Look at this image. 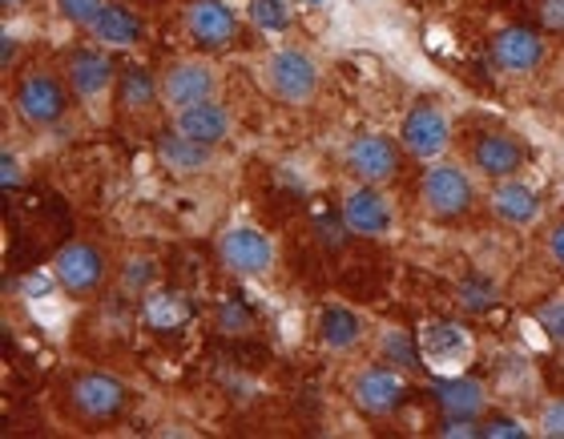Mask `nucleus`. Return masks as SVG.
Listing matches in <instances>:
<instances>
[{
  "label": "nucleus",
  "instance_id": "nucleus-1",
  "mask_svg": "<svg viewBox=\"0 0 564 439\" xmlns=\"http://www.w3.org/2000/svg\"><path fill=\"white\" fill-rule=\"evenodd\" d=\"M415 347H420L423 367H432L435 375H464V367L476 355L471 331L464 322H452V319H435L427 327H420Z\"/></svg>",
  "mask_w": 564,
  "mask_h": 439
},
{
  "label": "nucleus",
  "instance_id": "nucleus-2",
  "mask_svg": "<svg viewBox=\"0 0 564 439\" xmlns=\"http://www.w3.org/2000/svg\"><path fill=\"white\" fill-rule=\"evenodd\" d=\"M53 283L73 298H89L109 283V259L106 250L94 242H69L53 259Z\"/></svg>",
  "mask_w": 564,
  "mask_h": 439
},
{
  "label": "nucleus",
  "instance_id": "nucleus-3",
  "mask_svg": "<svg viewBox=\"0 0 564 439\" xmlns=\"http://www.w3.org/2000/svg\"><path fill=\"white\" fill-rule=\"evenodd\" d=\"M420 194H423L427 215L440 218V222L464 218L471 210V202H476V194H471V178L459 166H452V162H432V166L423 169Z\"/></svg>",
  "mask_w": 564,
  "mask_h": 439
},
{
  "label": "nucleus",
  "instance_id": "nucleus-4",
  "mask_svg": "<svg viewBox=\"0 0 564 439\" xmlns=\"http://www.w3.org/2000/svg\"><path fill=\"white\" fill-rule=\"evenodd\" d=\"M267 85L286 106H306L318 89V65L303 48H274L267 57Z\"/></svg>",
  "mask_w": 564,
  "mask_h": 439
},
{
  "label": "nucleus",
  "instance_id": "nucleus-5",
  "mask_svg": "<svg viewBox=\"0 0 564 439\" xmlns=\"http://www.w3.org/2000/svg\"><path fill=\"white\" fill-rule=\"evenodd\" d=\"M218 259L238 278H267L274 271V242L259 226H235L218 238Z\"/></svg>",
  "mask_w": 564,
  "mask_h": 439
},
{
  "label": "nucleus",
  "instance_id": "nucleus-6",
  "mask_svg": "<svg viewBox=\"0 0 564 439\" xmlns=\"http://www.w3.org/2000/svg\"><path fill=\"white\" fill-rule=\"evenodd\" d=\"M126 399H130L126 383L106 375V371H85V375H77L69 387L73 416L85 419V424H106V419L121 416Z\"/></svg>",
  "mask_w": 564,
  "mask_h": 439
},
{
  "label": "nucleus",
  "instance_id": "nucleus-7",
  "mask_svg": "<svg viewBox=\"0 0 564 439\" xmlns=\"http://www.w3.org/2000/svg\"><path fill=\"white\" fill-rule=\"evenodd\" d=\"M400 150L403 145L395 142V138L364 133V138L347 142L343 166L351 169L359 182H367V186H388V182H395V174H400V157H403Z\"/></svg>",
  "mask_w": 564,
  "mask_h": 439
},
{
  "label": "nucleus",
  "instance_id": "nucleus-8",
  "mask_svg": "<svg viewBox=\"0 0 564 439\" xmlns=\"http://www.w3.org/2000/svg\"><path fill=\"white\" fill-rule=\"evenodd\" d=\"M12 109H17V118L24 125L45 130V125L65 118V89L48 73H24L21 81H17V89H12Z\"/></svg>",
  "mask_w": 564,
  "mask_h": 439
},
{
  "label": "nucleus",
  "instance_id": "nucleus-9",
  "mask_svg": "<svg viewBox=\"0 0 564 439\" xmlns=\"http://www.w3.org/2000/svg\"><path fill=\"white\" fill-rule=\"evenodd\" d=\"M400 145L415 162H440L452 145V125L435 106H412L400 121Z\"/></svg>",
  "mask_w": 564,
  "mask_h": 439
},
{
  "label": "nucleus",
  "instance_id": "nucleus-10",
  "mask_svg": "<svg viewBox=\"0 0 564 439\" xmlns=\"http://www.w3.org/2000/svg\"><path fill=\"white\" fill-rule=\"evenodd\" d=\"M214 89H218V77L206 61H174L162 77V101L170 113H182L189 106H202V101H210Z\"/></svg>",
  "mask_w": 564,
  "mask_h": 439
},
{
  "label": "nucleus",
  "instance_id": "nucleus-11",
  "mask_svg": "<svg viewBox=\"0 0 564 439\" xmlns=\"http://www.w3.org/2000/svg\"><path fill=\"white\" fill-rule=\"evenodd\" d=\"M343 226L359 238H383L395 226V210L379 194V186H367L364 182V186H351V190L343 194Z\"/></svg>",
  "mask_w": 564,
  "mask_h": 439
},
{
  "label": "nucleus",
  "instance_id": "nucleus-12",
  "mask_svg": "<svg viewBox=\"0 0 564 439\" xmlns=\"http://www.w3.org/2000/svg\"><path fill=\"white\" fill-rule=\"evenodd\" d=\"M403 395H408V383H403V375L395 367H364L351 380V399L367 416H391V411H400Z\"/></svg>",
  "mask_w": 564,
  "mask_h": 439
},
{
  "label": "nucleus",
  "instance_id": "nucleus-13",
  "mask_svg": "<svg viewBox=\"0 0 564 439\" xmlns=\"http://www.w3.org/2000/svg\"><path fill=\"white\" fill-rule=\"evenodd\" d=\"M186 33L198 48H226V45H235L238 17L226 0H189Z\"/></svg>",
  "mask_w": 564,
  "mask_h": 439
},
{
  "label": "nucleus",
  "instance_id": "nucleus-14",
  "mask_svg": "<svg viewBox=\"0 0 564 439\" xmlns=\"http://www.w3.org/2000/svg\"><path fill=\"white\" fill-rule=\"evenodd\" d=\"M69 85L82 101H101L118 85V69L101 48H77L69 57Z\"/></svg>",
  "mask_w": 564,
  "mask_h": 439
},
{
  "label": "nucleus",
  "instance_id": "nucleus-15",
  "mask_svg": "<svg viewBox=\"0 0 564 439\" xmlns=\"http://www.w3.org/2000/svg\"><path fill=\"white\" fill-rule=\"evenodd\" d=\"M471 166L496 182L517 178L524 169V145L512 133H484L480 142L471 145Z\"/></svg>",
  "mask_w": 564,
  "mask_h": 439
},
{
  "label": "nucleus",
  "instance_id": "nucleus-16",
  "mask_svg": "<svg viewBox=\"0 0 564 439\" xmlns=\"http://www.w3.org/2000/svg\"><path fill=\"white\" fill-rule=\"evenodd\" d=\"M174 130L194 138L202 145H223L235 130V118H230V109L218 106V101H202V106H189L182 113H174Z\"/></svg>",
  "mask_w": 564,
  "mask_h": 439
},
{
  "label": "nucleus",
  "instance_id": "nucleus-17",
  "mask_svg": "<svg viewBox=\"0 0 564 439\" xmlns=\"http://www.w3.org/2000/svg\"><path fill=\"white\" fill-rule=\"evenodd\" d=\"M432 395L447 419H480L484 404H488L484 383L468 380V375H440L432 383Z\"/></svg>",
  "mask_w": 564,
  "mask_h": 439
},
{
  "label": "nucleus",
  "instance_id": "nucleus-18",
  "mask_svg": "<svg viewBox=\"0 0 564 439\" xmlns=\"http://www.w3.org/2000/svg\"><path fill=\"white\" fill-rule=\"evenodd\" d=\"M492 57L505 73H532L544 61V41L532 29H500L492 41Z\"/></svg>",
  "mask_w": 564,
  "mask_h": 439
},
{
  "label": "nucleus",
  "instance_id": "nucleus-19",
  "mask_svg": "<svg viewBox=\"0 0 564 439\" xmlns=\"http://www.w3.org/2000/svg\"><path fill=\"white\" fill-rule=\"evenodd\" d=\"M488 202H492V215L505 226H532L541 218V198H536V190L524 186L520 178L500 182Z\"/></svg>",
  "mask_w": 564,
  "mask_h": 439
},
{
  "label": "nucleus",
  "instance_id": "nucleus-20",
  "mask_svg": "<svg viewBox=\"0 0 564 439\" xmlns=\"http://www.w3.org/2000/svg\"><path fill=\"white\" fill-rule=\"evenodd\" d=\"M315 331H318V343L327 347V351H351V347L364 343V315L330 303V307L318 310Z\"/></svg>",
  "mask_w": 564,
  "mask_h": 439
},
{
  "label": "nucleus",
  "instance_id": "nucleus-21",
  "mask_svg": "<svg viewBox=\"0 0 564 439\" xmlns=\"http://www.w3.org/2000/svg\"><path fill=\"white\" fill-rule=\"evenodd\" d=\"M94 41L101 48H133L141 45V36H145V24H141V17L133 9H126V4H106V12L94 21Z\"/></svg>",
  "mask_w": 564,
  "mask_h": 439
},
{
  "label": "nucleus",
  "instance_id": "nucleus-22",
  "mask_svg": "<svg viewBox=\"0 0 564 439\" xmlns=\"http://www.w3.org/2000/svg\"><path fill=\"white\" fill-rule=\"evenodd\" d=\"M158 157H162V166L170 169V174H202V169H210L214 162V145H202L194 142V138H186V133H165L162 142H158Z\"/></svg>",
  "mask_w": 564,
  "mask_h": 439
},
{
  "label": "nucleus",
  "instance_id": "nucleus-23",
  "mask_svg": "<svg viewBox=\"0 0 564 439\" xmlns=\"http://www.w3.org/2000/svg\"><path fill=\"white\" fill-rule=\"evenodd\" d=\"M158 97H162V81H153L150 69L130 65V69L118 73V106H121V113L141 118V113H150V109L158 106Z\"/></svg>",
  "mask_w": 564,
  "mask_h": 439
},
{
  "label": "nucleus",
  "instance_id": "nucleus-24",
  "mask_svg": "<svg viewBox=\"0 0 564 439\" xmlns=\"http://www.w3.org/2000/svg\"><path fill=\"white\" fill-rule=\"evenodd\" d=\"M186 303L174 295V290H153L150 298H145V319L153 322V327H162V331H170V327H182L186 322Z\"/></svg>",
  "mask_w": 564,
  "mask_h": 439
},
{
  "label": "nucleus",
  "instance_id": "nucleus-25",
  "mask_svg": "<svg viewBox=\"0 0 564 439\" xmlns=\"http://www.w3.org/2000/svg\"><path fill=\"white\" fill-rule=\"evenodd\" d=\"M250 21L262 33H286L291 29V4L286 0H250Z\"/></svg>",
  "mask_w": 564,
  "mask_h": 439
},
{
  "label": "nucleus",
  "instance_id": "nucleus-26",
  "mask_svg": "<svg viewBox=\"0 0 564 439\" xmlns=\"http://www.w3.org/2000/svg\"><path fill=\"white\" fill-rule=\"evenodd\" d=\"M379 351L388 355V363H400V367H420V347H415L403 331H383V339H379Z\"/></svg>",
  "mask_w": 564,
  "mask_h": 439
},
{
  "label": "nucleus",
  "instance_id": "nucleus-27",
  "mask_svg": "<svg viewBox=\"0 0 564 439\" xmlns=\"http://www.w3.org/2000/svg\"><path fill=\"white\" fill-rule=\"evenodd\" d=\"M496 303V286L480 274H471L468 283L459 286V307L464 310H488Z\"/></svg>",
  "mask_w": 564,
  "mask_h": 439
},
{
  "label": "nucleus",
  "instance_id": "nucleus-28",
  "mask_svg": "<svg viewBox=\"0 0 564 439\" xmlns=\"http://www.w3.org/2000/svg\"><path fill=\"white\" fill-rule=\"evenodd\" d=\"M57 12L69 24H82V29H94V21L106 12V0H57Z\"/></svg>",
  "mask_w": 564,
  "mask_h": 439
},
{
  "label": "nucleus",
  "instance_id": "nucleus-29",
  "mask_svg": "<svg viewBox=\"0 0 564 439\" xmlns=\"http://www.w3.org/2000/svg\"><path fill=\"white\" fill-rule=\"evenodd\" d=\"M536 327H541L553 343H564V295L549 298V303L536 307Z\"/></svg>",
  "mask_w": 564,
  "mask_h": 439
},
{
  "label": "nucleus",
  "instance_id": "nucleus-30",
  "mask_svg": "<svg viewBox=\"0 0 564 439\" xmlns=\"http://www.w3.org/2000/svg\"><path fill=\"white\" fill-rule=\"evenodd\" d=\"M484 436H488V439H524V436H529V428H524L520 419H512V416H496V419H488V424H484Z\"/></svg>",
  "mask_w": 564,
  "mask_h": 439
},
{
  "label": "nucleus",
  "instance_id": "nucleus-31",
  "mask_svg": "<svg viewBox=\"0 0 564 439\" xmlns=\"http://www.w3.org/2000/svg\"><path fill=\"white\" fill-rule=\"evenodd\" d=\"M541 431L549 439H564V399H553V404H544V411H541Z\"/></svg>",
  "mask_w": 564,
  "mask_h": 439
},
{
  "label": "nucleus",
  "instance_id": "nucleus-32",
  "mask_svg": "<svg viewBox=\"0 0 564 439\" xmlns=\"http://www.w3.org/2000/svg\"><path fill=\"white\" fill-rule=\"evenodd\" d=\"M541 24L549 33H564V0H541Z\"/></svg>",
  "mask_w": 564,
  "mask_h": 439
},
{
  "label": "nucleus",
  "instance_id": "nucleus-33",
  "mask_svg": "<svg viewBox=\"0 0 564 439\" xmlns=\"http://www.w3.org/2000/svg\"><path fill=\"white\" fill-rule=\"evenodd\" d=\"M0 186H4V190H17V186H21V162H17L9 150L0 154Z\"/></svg>",
  "mask_w": 564,
  "mask_h": 439
},
{
  "label": "nucleus",
  "instance_id": "nucleus-34",
  "mask_svg": "<svg viewBox=\"0 0 564 439\" xmlns=\"http://www.w3.org/2000/svg\"><path fill=\"white\" fill-rule=\"evenodd\" d=\"M549 254H553V262L564 271V222L549 234Z\"/></svg>",
  "mask_w": 564,
  "mask_h": 439
},
{
  "label": "nucleus",
  "instance_id": "nucleus-35",
  "mask_svg": "<svg viewBox=\"0 0 564 439\" xmlns=\"http://www.w3.org/2000/svg\"><path fill=\"white\" fill-rule=\"evenodd\" d=\"M4 4H21V0H4Z\"/></svg>",
  "mask_w": 564,
  "mask_h": 439
}]
</instances>
